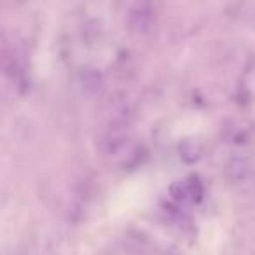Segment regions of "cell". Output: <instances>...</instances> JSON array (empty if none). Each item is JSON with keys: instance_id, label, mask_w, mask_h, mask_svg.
Returning <instances> with one entry per match:
<instances>
[{"instance_id": "cell-1", "label": "cell", "mask_w": 255, "mask_h": 255, "mask_svg": "<svg viewBox=\"0 0 255 255\" xmlns=\"http://www.w3.org/2000/svg\"><path fill=\"white\" fill-rule=\"evenodd\" d=\"M178 187H180V191L175 189L173 192H175V198L182 203H196V199L201 196V187L198 184H194V182H189V180L180 182Z\"/></svg>"}]
</instances>
